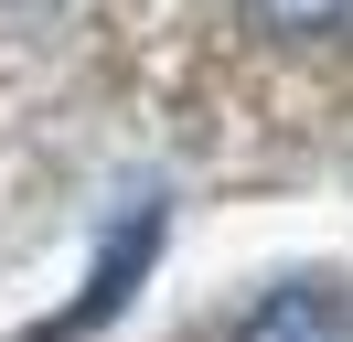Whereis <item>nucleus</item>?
Returning a JSON list of instances; mask_svg holds the SVG:
<instances>
[{
    "label": "nucleus",
    "instance_id": "obj_2",
    "mask_svg": "<svg viewBox=\"0 0 353 342\" xmlns=\"http://www.w3.org/2000/svg\"><path fill=\"white\" fill-rule=\"evenodd\" d=\"M225 342H353V289L343 278H279Z\"/></svg>",
    "mask_w": 353,
    "mask_h": 342
},
{
    "label": "nucleus",
    "instance_id": "obj_3",
    "mask_svg": "<svg viewBox=\"0 0 353 342\" xmlns=\"http://www.w3.org/2000/svg\"><path fill=\"white\" fill-rule=\"evenodd\" d=\"M246 21H257L268 43H300V54H332V43H353V0H236Z\"/></svg>",
    "mask_w": 353,
    "mask_h": 342
},
{
    "label": "nucleus",
    "instance_id": "obj_1",
    "mask_svg": "<svg viewBox=\"0 0 353 342\" xmlns=\"http://www.w3.org/2000/svg\"><path fill=\"white\" fill-rule=\"evenodd\" d=\"M161 235H172V203H161V192H139V203H129V214L108 225V246H97V278H86V289L65 299V310H43V321H32L22 342H75V332H108V321H118V310L139 299V278H150Z\"/></svg>",
    "mask_w": 353,
    "mask_h": 342
}]
</instances>
